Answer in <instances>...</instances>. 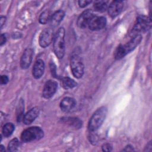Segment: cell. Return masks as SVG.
<instances>
[{"mask_svg": "<svg viewBox=\"0 0 152 152\" xmlns=\"http://www.w3.org/2000/svg\"><path fill=\"white\" fill-rule=\"evenodd\" d=\"M142 36L141 34H135L125 45H119L116 49L114 56L116 59H121L130 52L132 51L141 42Z\"/></svg>", "mask_w": 152, "mask_h": 152, "instance_id": "obj_1", "label": "cell"}, {"mask_svg": "<svg viewBox=\"0 0 152 152\" xmlns=\"http://www.w3.org/2000/svg\"><path fill=\"white\" fill-rule=\"evenodd\" d=\"M65 29L61 27L58 30L53 37V50L59 59H62L65 54Z\"/></svg>", "mask_w": 152, "mask_h": 152, "instance_id": "obj_2", "label": "cell"}, {"mask_svg": "<svg viewBox=\"0 0 152 152\" xmlns=\"http://www.w3.org/2000/svg\"><path fill=\"white\" fill-rule=\"evenodd\" d=\"M107 113V109L105 106H102L95 111L88 122V128L90 131H95L100 127L106 118Z\"/></svg>", "mask_w": 152, "mask_h": 152, "instance_id": "obj_3", "label": "cell"}, {"mask_svg": "<svg viewBox=\"0 0 152 152\" xmlns=\"http://www.w3.org/2000/svg\"><path fill=\"white\" fill-rule=\"evenodd\" d=\"M43 131L39 127H30L23 131L21 135V139L23 142H27L35 140H39L43 138Z\"/></svg>", "mask_w": 152, "mask_h": 152, "instance_id": "obj_4", "label": "cell"}, {"mask_svg": "<svg viewBox=\"0 0 152 152\" xmlns=\"http://www.w3.org/2000/svg\"><path fill=\"white\" fill-rule=\"evenodd\" d=\"M151 27V18L145 15H140L137 17L136 23L133 27L132 31L135 34H140V33H144Z\"/></svg>", "mask_w": 152, "mask_h": 152, "instance_id": "obj_5", "label": "cell"}, {"mask_svg": "<svg viewBox=\"0 0 152 152\" xmlns=\"http://www.w3.org/2000/svg\"><path fill=\"white\" fill-rule=\"evenodd\" d=\"M71 69L73 75L77 78H80L84 74V66L80 57L75 55L71 57L70 62Z\"/></svg>", "mask_w": 152, "mask_h": 152, "instance_id": "obj_6", "label": "cell"}, {"mask_svg": "<svg viewBox=\"0 0 152 152\" xmlns=\"http://www.w3.org/2000/svg\"><path fill=\"white\" fill-rule=\"evenodd\" d=\"M53 37V30L50 28H45L39 36V42L40 46L43 48L48 47L52 43Z\"/></svg>", "mask_w": 152, "mask_h": 152, "instance_id": "obj_7", "label": "cell"}, {"mask_svg": "<svg viewBox=\"0 0 152 152\" xmlns=\"http://www.w3.org/2000/svg\"><path fill=\"white\" fill-rule=\"evenodd\" d=\"M94 16L91 10H86L83 11L77 20V25L80 28H85L88 27L91 20Z\"/></svg>", "mask_w": 152, "mask_h": 152, "instance_id": "obj_8", "label": "cell"}, {"mask_svg": "<svg viewBox=\"0 0 152 152\" xmlns=\"http://www.w3.org/2000/svg\"><path fill=\"white\" fill-rule=\"evenodd\" d=\"M58 88V83L52 80H48L45 85L42 91V96L45 99L51 98L56 93Z\"/></svg>", "mask_w": 152, "mask_h": 152, "instance_id": "obj_9", "label": "cell"}, {"mask_svg": "<svg viewBox=\"0 0 152 152\" xmlns=\"http://www.w3.org/2000/svg\"><path fill=\"white\" fill-rule=\"evenodd\" d=\"M124 8V1H113L107 8L109 15L112 18L117 17L122 11Z\"/></svg>", "mask_w": 152, "mask_h": 152, "instance_id": "obj_10", "label": "cell"}, {"mask_svg": "<svg viewBox=\"0 0 152 152\" xmlns=\"http://www.w3.org/2000/svg\"><path fill=\"white\" fill-rule=\"evenodd\" d=\"M106 24V19L104 17H98L94 15L91 20L88 27L89 29L96 31L103 28Z\"/></svg>", "mask_w": 152, "mask_h": 152, "instance_id": "obj_11", "label": "cell"}, {"mask_svg": "<svg viewBox=\"0 0 152 152\" xmlns=\"http://www.w3.org/2000/svg\"><path fill=\"white\" fill-rule=\"evenodd\" d=\"M33 55V50L31 48H27L23 52L21 60H20V66L22 69L28 68L32 61Z\"/></svg>", "mask_w": 152, "mask_h": 152, "instance_id": "obj_12", "label": "cell"}, {"mask_svg": "<svg viewBox=\"0 0 152 152\" xmlns=\"http://www.w3.org/2000/svg\"><path fill=\"white\" fill-rule=\"evenodd\" d=\"M45 71V63L42 59H37L33 67L32 74L34 78L39 79L43 74Z\"/></svg>", "mask_w": 152, "mask_h": 152, "instance_id": "obj_13", "label": "cell"}, {"mask_svg": "<svg viewBox=\"0 0 152 152\" xmlns=\"http://www.w3.org/2000/svg\"><path fill=\"white\" fill-rule=\"evenodd\" d=\"M76 106V102L72 97H66L64 98L60 103V107L63 112H68L73 109Z\"/></svg>", "mask_w": 152, "mask_h": 152, "instance_id": "obj_14", "label": "cell"}, {"mask_svg": "<svg viewBox=\"0 0 152 152\" xmlns=\"http://www.w3.org/2000/svg\"><path fill=\"white\" fill-rule=\"evenodd\" d=\"M39 109L37 107H34L28 111L24 116L23 122L26 125L31 124L36 118L39 116Z\"/></svg>", "mask_w": 152, "mask_h": 152, "instance_id": "obj_15", "label": "cell"}, {"mask_svg": "<svg viewBox=\"0 0 152 152\" xmlns=\"http://www.w3.org/2000/svg\"><path fill=\"white\" fill-rule=\"evenodd\" d=\"M65 16V12L63 10H58L55 12L50 17V24L52 27H55L58 26L62 21Z\"/></svg>", "mask_w": 152, "mask_h": 152, "instance_id": "obj_16", "label": "cell"}, {"mask_svg": "<svg viewBox=\"0 0 152 152\" xmlns=\"http://www.w3.org/2000/svg\"><path fill=\"white\" fill-rule=\"evenodd\" d=\"M61 121L62 122L77 129L80 128L82 126V121L76 117H65L61 118Z\"/></svg>", "mask_w": 152, "mask_h": 152, "instance_id": "obj_17", "label": "cell"}, {"mask_svg": "<svg viewBox=\"0 0 152 152\" xmlns=\"http://www.w3.org/2000/svg\"><path fill=\"white\" fill-rule=\"evenodd\" d=\"M107 3H108V1H102V0L95 1L94 2L93 7L96 11L103 12L107 9L108 8Z\"/></svg>", "mask_w": 152, "mask_h": 152, "instance_id": "obj_18", "label": "cell"}, {"mask_svg": "<svg viewBox=\"0 0 152 152\" xmlns=\"http://www.w3.org/2000/svg\"><path fill=\"white\" fill-rule=\"evenodd\" d=\"M24 103L23 99H21L18 103V104L16 110V116L18 122H21L23 120L24 118Z\"/></svg>", "mask_w": 152, "mask_h": 152, "instance_id": "obj_19", "label": "cell"}, {"mask_svg": "<svg viewBox=\"0 0 152 152\" xmlns=\"http://www.w3.org/2000/svg\"><path fill=\"white\" fill-rule=\"evenodd\" d=\"M14 125L12 123L8 122L5 124L2 129V132L5 137H10L14 131Z\"/></svg>", "mask_w": 152, "mask_h": 152, "instance_id": "obj_20", "label": "cell"}, {"mask_svg": "<svg viewBox=\"0 0 152 152\" xmlns=\"http://www.w3.org/2000/svg\"><path fill=\"white\" fill-rule=\"evenodd\" d=\"M62 84L65 89H71L77 86V83L69 77H64L62 80Z\"/></svg>", "mask_w": 152, "mask_h": 152, "instance_id": "obj_21", "label": "cell"}, {"mask_svg": "<svg viewBox=\"0 0 152 152\" xmlns=\"http://www.w3.org/2000/svg\"><path fill=\"white\" fill-rule=\"evenodd\" d=\"M50 17H51V15H50V12L48 10H45L43 12H42L40 15L39 20L40 23H41L42 24H45L49 21H50Z\"/></svg>", "mask_w": 152, "mask_h": 152, "instance_id": "obj_22", "label": "cell"}, {"mask_svg": "<svg viewBox=\"0 0 152 152\" xmlns=\"http://www.w3.org/2000/svg\"><path fill=\"white\" fill-rule=\"evenodd\" d=\"M20 146V142L17 138L10 141L8 145V150L10 151H17Z\"/></svg>", "mask_w": 152, "mask_h": 152, "instance_id": "obj_23", "label": "cell"}, {"mask_svg": "<svg viewBox=\"0 0 152 152\" xmlns=\"http://www.w3.org/2000/svg\"><path fill=\"white\" fill-rule=\"evenodd\" d=\"M103 151H111L112 150V145L109 143H105L102 146Z\"/></svg>", "mask_w": 152, "mask_h": 152, "instance_id": "obj_24", "label": "cell"}, {"mask_svg": "<svg viewBox=\"0 0 152 152\" xmlns=\"http://www.w3.org/2000/svg\"><path fill=\"white\" fill-rule=\"evenodd\" d=\"M91 3V1H88V0H81L78 1V5L81 8H84Z\"/></svg>", "mask_w": 152, "mask_h": 152, "instance_id": "obj_25", "label": "cell"}, {"mask_svg": "<svg viewBox=\"0 0 152 152\" xmlns=\"http://www.w3.org/2000/svg\"><path fill=\"white\" fill-rule=\"evenodd\" d=\"M8 77L7 75H3L1 77V84H6L8 82Z\"/></svg>", "mask_w": 152, "mask_h": 152, "instance_id": "obj_26", "label": "cell"}, {"mask_svg": "<svg viewBox=\"0 0 152 152\" xmlns=\"http://www.w3.org/2000/svg\"><path fill=\"white\" fill-rule=\"evenodd\" d=\"M6 41H7V38H6L5 35L4 34H1V40H0L1 46H2L4 44H5Z\"/></svg>", "mask_w": 152, "mask_h": 152, "instance_id": "obj_27", "label": "cell"}, {"mask_svg": "<svg viewBox=\"0 0 152 152\" xmlns=\"http://www.w3.org/2000/svg\"><path fill=\"white\" fill-rule=\"evenodd\" d=\"M50 70H51V72H52V74L56 76V66L55 65V64L52 62L50 64Z\"/></svg>", "mask_w": 152, "mask_h": 152, "instance_id": "obj_28", "label": "cell"}, {"mask_svg": "<svg viewBox=\"0 0 152 152\" xmlns=\"http://www.w3.org/2000/svg\"><path fill=\"white\" fill-rule=\"evenodd\" d=\"M6 21V17L1 15V18H0V24H1V28L2 27L3 25L5 24Z\"/></svg>", "mask_w": 152, "mask_h": 152, "instance_id": "obj_29", "label": "cell"}, {"mask_svg": "<svg viewBox=\"0 0 152 152\" xmlns=\"http://www.w3.org/2000/svg\"><path fill=\"white\" fill-rule=\"evenodd\" d=\"M134 148L132 147V146H131V145H126L124 149H123V151H134Z\"/></svg>", "mask_w": 152, "mask_h": 152, "instance_id": "obj_30", "label": "cell"}, {"mask_svg": "<svg viewBox=\"0 0 152 152\" xmlns=\"http://www.w3.org/2000/svg\"><path fill=\"white\" fill-rule=\"evenodd\" d=\"M0 151H5V148H4V146H3L2 145H1Z\"/></svg>", "mask_w": 152, "mask_h": 152, "instance_id": "obj_31", "label": "cell"}]
</instances>
